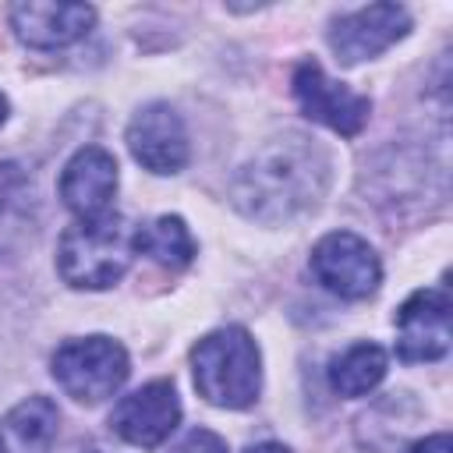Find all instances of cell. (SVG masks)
Masks as SVG:
<instances>
[{
	"label": "cell",
	"mask_w": 453,
	"mask_h": 453,
	"mask_svg": "<svg viewBox=\"0 0 453 453\" xmlns=\"http://www.w3.org/2000/svg\"><path fill=\"white\" fill-rule=\"evenodd\" d=\"M411 32V14L400 4H368L340 14L329 25V46L340 64H361L386 53Z\"/></svg>",
	"instance_id": "obj_8"
},
{
	"label": "cell",
	"mask_w": 453,
	"mask_h": 453,
	"mask_svg": "<svg viewBox=\"0 0 453 453\" xmlns=\"http://www.w3.org/2000/svg\"><path fill=\"white\" fill-rule=\"evenodd\" d=\"M308 265H311V276L326 290H333L336 297H347V301H365L382 283V262H379L375 248L365 237H357L354 230H333V234L319 237Z\"/></svg>",
	"instance_id": "obj_5"
},
{
	"label": "cell",
	"mask_w": 453,
	"mask_h": 453,
	"mask_svg": "<svg viewBox=\"0 0 453 453\" xmlns=\"http://www.w3.org/2000/svg\"><path fill=\"white\" fill-rule=\"evenodd\" d=\"M403 453H453V439H449V432H432V435L411 442Z\"/></svg>",
	"instance_id": "obj_18"
},
{
	"label": "cell",
	"mask_w": 453,
	"mask_h": 453,
	"mask_svg": "<svg viewBox=\"0 0 453 453\" xmlns=\"http://www.w3.org/2000/svg\"><path fill=\"white\" fill-rule=\"evenodd\" d=\"M96 25L92 4H53L25 0L11 7V28L28 50H64L88 35Z\"/></svg>",
	"instance_id": "obj_11"
},
{
	"label": "cell",
	"mask_w": 453,
	"mask_h": 453,
	"mask_svg": "<svg viewBox=\"0 0 453 453\" xmlns=\"http://www.w3.org/2000/svg\"><path fill=\"white\" fill-rule=\"evenodd\" d=\"M290 88H294V99L304 110V117L326 124L329 131H336L343 138L361 134V127L372 117V99L361 96L357 88L329 78L319 60H301L294 67Z\"/></svg>",
	"instance_id": "obj_6"
},
{
	"label": "cell",
	"mask_w": 453,
	"mask_h": 453,
	"mask_svg": "<svg viewBox=\"0 0 453 453\" xmlns=\"http://www.w3.org/2000/svg\"><path fill=\"white\" fill-rule=\"evenodd\" d=\"M138 255V226L117 212L71 223L57 241V273L74 290L113 287Z\"/></svg>",
	"instance_id": "obj_2"
},
{
	"label": "cell",
	"mask_w": 453,
	"mask_h": 453,
	"mask_svg": "<svg viewBox=\"0 0 453 453\" xmlns=\"http://www.w3.org/2000/svg\"><path fill=\"white\" fill-rule=\"evenodd\" d=\"M170 453H230L223 435H216L212 428H191Z\"/></svg>",
	"instance_id": "obj_17"
},
{
	"label": "cell",
	"mask_w": 453,
	"mask_h": 453,
	"mask_svg": "<svg viewBox=\"0 0 453 453\" xmlns=\"http://www.w3.org/2000/svg\"><path fill=\"white\" fill-rule=\"evenodd\" d=\"M244 453H290L283 442H273V439H265V442H255V446H248Z\"/></svg>",
	"instance_id": "obj_19"
},
{
	"label": "cell",
	"mask_w": 453,
	"mask_h": 453,
	"mask_svg": "<svg viewBox=\"0 0 453 453\" xmlns=\"http://www.w3.org/2000/svg\"><path fill=\"white\" fill-rule=\"evenodd\" d=\"M180 421V396L170 379H152L138 386L134 393L120 396V403L110 414V428L142 449H152L170 439V432Z\"/></svg>",
	"instance_id": "obj_10"
},
{
	"label": "cell",
	"mask_w": 453,
	"mask_h": 453,
	"mask_svg": "<svg viewBox=\"0 0 453 453\" xmlns=\"http://www.w3.org/2000/svg\"><path fill=\"white\" fill-rule=\"evenodd\" d=\"M117 195V159L103 145L78 149L60 173V198L78 219H96L110 212Z\"/></svg>",
	"instance_id": "obj_12"
},
{
	"label": "cell",
	"mask_w": 453,
	"mask_h": 453,
	"mask_svg": "<svg viewBox=\"0 0 453 453\" xmlns=\"http://www.w3.org/2000/svg\"><path fill=\"white\" fill-rule=\"evenodd\" d=\"M127 149L149 173H180L191 159L184 117L170 103H145L127 124Z\"/></svg>",
	"instance_id": "obj_9"
},
{
	"label": "cell",
	"mask_w": 453,
	"mask_h": 453,
	"mask_svg": "<svg viewBox=\"0 0 453 453\" xmlns=\"http://www.w3.org/2000/svg\"><path fill=\"white\" fill-rule=\"evenodd\" d=\"M195 389L205 403L244 411L262 393V354L244 326H223L191 347Z\"/></svg>",
	"instance_id": "obj_3"
},
{
	"label": "cell",
	"mask_w": 453,
	"mask_h": 453,
	"mask_svg": "<svg viewBox=\"0 0 453 453\" xmlns=\"http://www.w3.org/2000/svg\"><path fill=\"white\" fill-rule=\"evenodd\" d=\"M60 435V411L50 396H28L0 421V453H50Z\"/></svg>",
	"instance_id": "obj_13"
},
{
	"label": "cell",
	"mask_w": 453,
	"mask_h": 453,
	"mask_svg": "<svg viewBox=\"0 0 453 453\" xmlns=\"http://www.w3.org/2000/svg\"><path fill=\"white\" fill-rule=\"evenodd\" d=\"M333 180V156L322 142L287 131L265 142L230 180V202L255 223L280 226L311 212Z\"/></svg>",
	"instance_id": "obj_1"
},
{
	"label": "cell",
	"mask_w": 453,
	"mask_h": 453,
	"mask_svg": "<svg viewBox=\"0 0 453 453\" xmlns=\"http://www.w3.org/2000/svg\"><path fill=\"white\" fill-rule=\"evenodd\" d=\"M386 368H389V354L379 343L361 340L329 361V386L340 396H365L386 379Z\"/></svg>",
	"instance_id": "obj_14"
},
{
	"label": "cell",
	"mask_w": 453,
	"mask_h": 453,
	"mask_svg": "<svg viewBox=\"0 0 453 453\" xmlns=\"http://www.w3.org/2000/svg\"><path fill=\"white\" fill-rule=\"evenodd\" d=\"M138 255H149L163 269H184L195 258V237L180 216H159L149 226H138Z\"/></svg>",
	"instance_id": "obj_15"
},
{
	"label": "cell",
	"mask_w": 453,
	"mask_h": 453,
	"mask_svg": "<svg viewBox=\"0 0 453 453\" xmlns=\"http://www.w3.org/2000/svg\"><path fill=\"white\" fill-rule=\"evenodd\" d=\"M4 120H7V96L0 92V124H4Z\"/></svg>",
	"instance_id": "obj_20"
},
{
	"label": "cell",
	"mask_w": 453,
	"mask_h": 453,
	"mask_svg": "<svg viewBox=\"0 0 453 453\" xmlns=\"http://www.w3.org/2000/svg\"><path fill=\"white\" fill-rule=\"evenodd\" d=\"M50 372L71 400L99 403L127 382L131 361H127V350L113 336L96 333V336H78V340L60 343L50 357Z\"/></svg>",
	"instance_id": "obj_4"
},
{
	"label": "cell",
	"mask_w": 453,
	"mask_h": 453,
	"mask_svg": "<svg viewBox=\"0 0 453 453\" xmlns=\"http://www.w3.org/2000/svg\"><path fill=\"white\" fill-rule=\"evenodd\" d=\"M35 212V191L21 166L0 163V251L18 241L25 230H32Z\"/></svg>",
	"instance_id": "obj_16"
},
{
	"label": "cell",
	"mask_w": 453,
	"mask_h": 453,
	"mask_svg": "<svg viewBox=\"0 0 453 453\" xmlns=\"http://www.w3.org/2000/svg\"><path fill=\"white\" fill-rule=\"evenodd\" d=\"M449 311H453V301L446 290L439 287L414 290L396 311V357L407 365L446 357L453 340Z\"/></svg>",
	"instance_id": "obj_7"
}]
</instances>
